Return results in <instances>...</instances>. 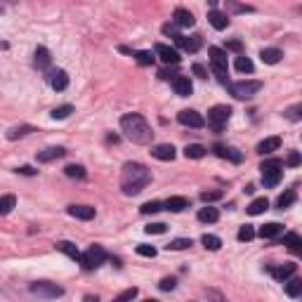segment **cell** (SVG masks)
<instances>
[{
	"instance_id": "1",
	"label": "cell",
	"mask_w": 302,
	"mask_h": 302,
	"mask_svg": "<svg viewBox=\"0 0 302 302\" xmlns=\"http://www.w3.org/2000/svg\"><path fill=\"white\" fill-rule=\"evenodd\" d=\"M151 182V170L142 163H125L121 173V189L125 196H137Z\"/></svg>"
},
{
	"instance_id": "2",
	"label": "cell",
	"mask_w": 302,
	"mask_h": 302,
	"mask_svg": "<svg viewBox=\"0 0 302 302\" xmlns=\"http://www.w3.org/2000/svg\"><path fill=\"white\" fill-rule=\"evenodd\" d=\"M121 130L125 132V137L135 144H151L154 140V130L146 123V118L140 113H125L121 118Z\"/></svg>"
},
{
	"instance_id": "3",
	"label": "cell",
	"mask_w": 302,
	"mask_h": 302,
	"mask_svg": "<svg viewBox=\"0 0 302 302\" xmlns=\"http://www.w3.org/2000/svg\"><path fill=\"white\" fill-rule=\"evenodd\" d=\"M260 170H262V184L265 187H276L281 177H284V160L281 159H267L262 165H260Z\"/></svg>"
},
{
	"instance_id": "4",
	"label": "cell",
	"mask_w": 302,
	"mask_h": 302,
	"mask_svg": "<svg viewBox=\"0 0 302 302\" xmlns=\"http://www.w3.org/2000/svg\"><path fill=\"white\" fill-rule=\"evenodd\" d=\"M208 52H210V64H213V71L220 78V83H229V78H227V71H229L227 52L222 48H210Z\"/></svg>"
},
{
	"instance_id": "5",
	"label": "cell",
	"mask_w": 302,
	"mask_h": 302,
	"mask_svg": "<svg viewBox=\"0 0 302 302\" xmlns=\"http://www.w3.org/2000/svg\"><path fill=\"white\" fill-rule=\"evenodd\" d=\"M229 118H231V107H227V104H217V107H213L208 111V125L213 127L215 132H222Z\"/></svg>"
},
{
	"instance_id": "6",
	"label": "cell",
	"mask_w": 302,
	"mask_h": 302,
	"mask_svg": "<svg viewBox=\"0 0 302 302\" xmlns=\"http://www.w3.org/2000/svg\"><path fill=\"white\" fill-rule=\"evenodd\" d=\"M229 90L236 99H250L262 90V83L260 80H238V83H231Z\"/></svg>"
},
{
	"instance_id": "7",
	"label": "cell",
	"mask_w": 302,
	"mask_h": 302,
	"mask_svg": "<svg viewBox=\"0 0 302 302\" xmlns=\"http://www.w3.org/2000/svg\"><path fill=\"white\" fill-rule=\"evenodd\" d=\"M104 260H107V250L102 248V246H90L83 253V257H80V265H83V269L92 271V269H97L99 265H104Z\"/></svg>"
},
{
	"instance_id": "8",
	"label": "cell",
	"mask_w": 302,
	"mask_h": 302,
	"mask_svg": "<svg viewBox=\"0 0 302 302\" xmlns=\"http://www.w3.org/2000/svg\"><path fill=\"white\" fill-rule=\"evenodd\" d=\"M31 293L38 295V298L52 300V298H62L64 295V288L57 284H50V281H36V284H31Z\"/></svg>"
},
{
	"instance_id": "9",
	"label": "cell",
	"mask_w": 302,
	"mask_h": 302,
	"mask_svg": "<svg viewBox=\"0 0 302 302\" xmlns=\"http://www.w3.org/2000/svg\"><path fill=\"white\" fill-rule=\"evenodd\" d=\"M177 121L182 125H187V127H203L206 125V118L194 109H182L177 113Z\"/></svg>"
},
{
	"instance_id": "10",
	"label": "cell",
	"mask_w": 302,
	"mask_h": 302,
	"mask_svg": "<svg viewBox=\"0 0 302 302\" xmlns=\"http://www.w3.org/2000/svg\"><path fill=\"white\" fill-rule=\"evenodd\" d=\"M295 269H298V265L295 262H286V265H271L269 267V274L276 279V281H288L293 274H295Z\"/></svg>"
},
{
	"instance_id": "11",
	"label": "cell",
	"mask_w": 302,
	"mask_h": 302,
	"mask_svg": "<svg viewBox=\"0 0 302 302\" xmlns=\"http://www.w3.org/2000/svg\"><path fill=\"white\" fill-rule=\"evenodd\" d=\"M156 54H159L160 62H165V64H173V66H175V64H179V59H182L177 50H175V48H170V45H165V43H159V45H156Z\"/></svg>"
},
{
	"instance_id": "12",
	"label": "cell",
	"mask_w": 302,
	"mask_h": 302,
	"mask_svg": "<svg viewBox=\"0 0 302 302\" xmlns=\"http://www.w3.org/2000/svg\"><path fill=\"white\" fill-rule=\"evenodd\" d=\"M215 154H217L220 159L231 160V163H241V160H243V154H241L238 149H234V146H224V144H215Z\"/></svg>"
},
{
	"instance_id": "13",
	"label": "cell",
	"mask_w": 302,
	"mask_h": 302,
	"mask_svg": "<svg viewBox=\"0 0 302 302\" xmlns=\"http://www.w3.org/2000/svg\"><path fill=\"white\" fill-rule=\"evenodd\" d=\"M173 19H175L173 24H175L177 29H179V26H182V29H191V26L196 24L194 15H191L189 10H184V7H177V10H175V15H173Z\"/></svg>"
},
{
	"instance_id": "14",
	"label": "cell",
	"mask_w": 302,
	"mask_h": 302,
	"mask_svg": "<svg viewBox=\"0 0 302 302\" xmlns=\"http://www.w3.org/2000/svg\"><path fill=\"white\" fill-rule=\"evenodd\" d=\"M173 90H175V95H179V97H189L194 92V85H191V80L187 76H175L173 78Z\"/></svg>"
},
{
	"instance_id": "15",
	"label": "cell",
	"mask_w": 302,
	"mask_h": 302,
	"mask_svg": "<svg viewBox=\"0 0 302 302\" xmlns=\"http://www.w3.org/2000/svg\"><path fill=\"white\" fill-rule=\"evenodd\" d=\"M48 80H50V85H52L57 92H62V90L69 88V73L62 71V69H57V71H50Z\"/></svg>"
},
{
	"instance_id": "16",
	"label": "cell",
	"mask_w": 302,
	"mask_h": 302,
	"mask_svg": "<svg viewBox=\"0 0 302 302\" xmlns=\"http://www.w3.org/2000/svg\"><path fill=\"white\" fill-rule=\"evenodd\" d=\"M175 43H177V48L187 50V52H198V50H201V45H203V38H201V36H191V38L179 36Z\"/></svg>"
},
{
	"instance_id": "17",
	"label": "cell",
	"mask_w": 302,
	"mask_h": 302,
	"mask_svg": "<svg viewBox=\"0 0 302 302\" xmlns=\"http://www.w3.org/2000/svg\"><path fill=\"white\" fill-rule=\"evenodd\" d=\"M151 156L159 160H173L175 159V146L173 144H156L151 149Z\"/></svg>"
},
{
	"instance_id": "18",
	"label": "cell",
	"mask_w": 302,
	"mask_h": 302,
	"mask_svg": "<svg viewBox=\"0 0 302 302\" xmlns=\"http://www.w3.org/2000/svg\"><path fill=\"white\" fill-rule=\"evenodd\" d=\"M62 156H66V149H62V146H52V149H45V151H38V163H50V160H57L62 159Z\"/></svg>"
},
{
	"instance_id": "19",
	"label": "cell",
	"mask_w": 302,
	"mask_h": 302,
	"mask_svg": "<svg viewBox=\"0 0 302 302\" xmlns=\"http://www.w3.org/2000/svg\"><path fill=\"white\" fill-rule=\"evenodd\" d=\"M208 21L213 24V29H217V31H222V29L229 26V17L224 12H220V10H210L208 12Z\"/></svg>"
},
{
	"instance_id": "20",
	"label": "cell",
	"mask_w": 302,
	"mask_h": 302,
	"mask_svg": "<svg viewBox=\"0 0 302 302\" xmlns=\"http://www.w3.org/2000/svg\"><path fill=\"white\" fill-rule=\"evenodd\" d=\"M163 208H168V210H173V213H182L184 208H189V198H184V196H170V198L163 203Z\"/></svg>"
},
{
	"instance_id": "21",
	"label": "cell",
	"mask_w": 302,
	"mask_h": 302,
	"mask_svg": "<svg viewBox=\"0 0 302 302\" xmlns=\"http://www.w3.org/2000/svg\"><path fill=\"white\" fill-rule=\"evenodd\" d=\"M257 234H260L262 238H276V236L284 234V224H279V222H267L265 227H260Z\"/></svg>"
},
{
	"instance_id": "22",
	"label": "cell",
	"mask_w": 302,
	"mask_h": 302,
	"mask_svg": "<svg viewBox=\"0 0 302 302\" xmlns=\"http://www.w3.org/2000/svg\"><path fill=\"white\" fill-rule=\"evenodd\" d=\"M69 215L76 220H92L95 217V208L92 206H69Z\"/></svg>"
},
{
	"instance_id": "23",
	"label": "cell",
	"mask_w": 302,
	"mask_h": 302,
	"mask_svg": "<svg viewBox=\"0 0 302 302\" xmlns=\"http://www.w3.org/2000/svg\"><path fill=\"white\" fill-rule=\"evenodd\" d=\"M284 290L288 298H300L302 295V281L298 276H290L288 281H284Z\"/></svg>"
},
{
	"instance_id": "24",
	"label": "cell",
	"mask_w": 302,
	"mask_h": 302,
	"mask_svg": "<svg viewBox=\"0 0 302 302\" xmlns=\"http://www.w3.org/2000/svg\"><path fill=\"white\" fill-rule=\"evenodd\" d=\"M217 220H220V210L213 208V206L198 210V222H203V224H213V222H217Z\"/></svg>"
},
{
	"instance_id": "25",
	"label": "cell",
	"mask_w": 302,
	"mask_h": 302,
	"mask_svg": "<svg viewBox=\"0 0 302 302\" xmlns=\"http://www.w3.org/2000/svg\"><path fill=\"white\" fill-rule=\"evenodd\" d=\"M57 250H62L64 255H69V257L76 260V262H80V257H83V253L76 248L73 243H69V241H59V243H57Z\"/></svg>"
},
{
	"instance_id": "26",
	"label": "cell",
	"mask_w": 302,
	"mask_h": 302,
	"mask_svg": "<svg viewBox=\"0 0 302 302\" xmlns=\"http://www.w3.org/2000/svg\"><path fill=\"white\" fill-rule=\"evenodd\" d=\"M260 57H262L265 64H279L281 57H284V52H281L279 48H265V50L260 52Z\"/></svg>"
},
{
	"instance_id": "27",
	"label": "cell",
	"mask_w": 302,
	"mask_h": 302,
	"mask_svg": "<svg viewBox=\"0 0 302 302\" xmlns=\"http://www.w3.org/2000/svg\"><path fill=\"white\" fill-rule=\"evenodd\" d=\"M206 151H208V149H206L203 144H187V146H184V156H187V159H194V160L203 159Z\"/></svg>"
},
{
	"instance_id": "28",
	"label": "cell",
	"mask_w": 302,
	"mask_h": 302,
	"mask_svg": "<svg viewBox=\"0 0 302 302\" xmlns=\"http://www.w3.org/2000/svg\"><path fill=\"white\" fill-rule=\"evenodd\" d=\"M281 146V140L279 137H267V140H262V142L257 144V151L260 154H271V151H276Z\"/></svg>"
},
{
	"instance_id": "29",
	"label": "cell",
	"mask_w": 302,
	"mask_h": 302,
	"mask_svg": "<svg viewBox=\"0 0 302 302\" xmlns=\"http://www.w3.org/2000/svg\"><path fill=\"white\" fill-rule=\"evenodd\" d=\"M234 66H236V71L238 73H253V69H255V64L250 62L246 54H238L236 62H234Z\"/></svg>"
},
{
	"instance_id": "30",
	"label": "cell",
	"mask_w": 302,
	"mask_h": 302,
	"mask_svg": "<svg viewBox=\"0 0 302 302\" xmlns=\"http://www.w3.org/2000/svg\"><path fill=\"white\" fill-rule=\"evenodd\" d=\"M284 246H288V248L293 250V253H298L302 246V238L300 234H295V231H288V234H284Z\"/></svg>"
},
{
	"instance_id": "31",
	"label": "cell",
	"mask_w": 302,
	"mask_h": 302,
	"mask_svg": "<svg viewBox=\"0 0 302 302\" xmlns=\"http://www.w3.org/2000/svg\"><path fill=\"white\" fill-rule=\"evenodd\" d=\"M50 62H52L50 50H48V48H38V50H36V66H38V69H48V66H50Z\"/></svg>"
},
{
	"instance_id": "32",
	"label": "cell",
	"mask_w": 302,
	"mask_h": 302,
	"mask_svg": "<svg viewBox=\"0 0 302 302\" xmlns=\"http://www.w3.org/2000/svg\"><path fill=\"white\" fill-rule=\"evenodd\" d=\"M267 208H269V201H267L265 196H262V198H255L248 208H246V210H248V215H262Z\"/></svg>"
},
{
	"instance_id": "33",
	"label": "cell",
	"mask_w": 302,
	"mask_h": 302,
	"mask_svg": "<svg viewBox=\"0 0 302 302\" xmlns=\"http://www.w3.org/2000/svg\"><path fill=\"white\" fill-rule=\"evenodd\" d=\"M201 243H203L208 250H220L222 248V238L215 236V234H203V236H201Z\"/></svg>"
},
{
	"instance_id": "34",
	"label": "cell",
	"mask_w": 302,
	"mask_h": 302,
	"mask_svg": "<svg viewBox=\"0 0 302 302\" xmlns=\"http://www.w3.org/2000/svg\"><path fill=\"white\" fill-rule=\"evenodd\" d=\"M295 198H298V194H295V189H288L286 194H281V196H279L276 206H279L281 210H286V208H290V206L295 203Z\"/></svg>"
},
{
	"instance_id": "35",
	"label": "cell",
	"mask_w": 302,
	"mask_h": 302,
	"mask_svg": "<svg viewBox=\"0 0 302 302\" xmlns=\"http://www.w3.org/2000/svg\"><path fill=\"white\" fill-rule=\"evenodd\" d=\"M17 206V198L12 194H7V196H0V215H10L12 213V208Z\"/></svg>"
},
{
	"instance_id": "36",
	"label": "cell",
	"mask_w": 302,
	"mask_h": 302,
	"mask_svg": "<svg viewBox=\"0 0 302 302\" xmlns=\"http://www.w3.org/2000/svg\"><path fill=\"white\" fill-rule=\"evenodd\" d=\"M64 175H66V177H71V179H85V175H88V173H85V168H83V165H66V168H64Z\"/></svg>"
},
{
	"instance_id": "37",
	"label": "cell",
	"mask_w": 302,
	"mask_h": 302,
	"mask_svg": "<svg viewBox=\"0 0 302 302\" xmlns=\"http://www.w3.org/2000/svg\"><path fill=\"white\" fill-rule=\"evenodd\" d=\"M29 132H33L31 125H17V127H10V130H7V140H17V137H24V135H29Z\"/></svg>"
},
{
	"instance_id": "38",
	"label": "cell",
	"mask_w": 302,
	"mask_h": 302,
	"mask_svg": "<svg viewBox=\"0 0 302 302\" xmlns=\"http://www.w3.org/2000/svg\"><path fill=\"white\" fill-rule=\"evenodd\" d=\"M73 113V107L71 104H64V107H57L52 111V118L54 121H64V118H69V116H71Z\"/></svg>"
},
{
	"instance_id": "39",
	"label": "cell",
	"mask_w": 302,
	"mask_h": 302,
	"mask_svg": "<svg viewBox=\"0 0 302 302\" xmlns=\"http://www.w3.org/2000/svg\"><path fill=\"white\" fill-rule=\"evenodd\" d=\"M159 210H163V203H160V201H149V203H144L142 208H140L142 215H154V213H159Z\"/></svg>"
},
{
	"instance_id": "40",
	"label": "cell",
	"mask_w": 302,
	"mask_h": 302,
	"mask_svg": "<svg viewBox=\"0 0 302 302\" xmlns=\"http://www.w3.org/2000/svg\"><path fill=\"white\" fill-rule=\"evenodd\" d=\"M135 59H137V64H142V66H151L156 57L151 52H146V50H140V52H135Z\"/></svg>"
},
{
	"instance_id": "41",
	"label": "cell",
	"mask_w": 302,
	"mask_h": 302,
	"mask_svg": "<svg viewBox=\"0 0 302 302\" xmlns=\"http://www.w3.org/2000/svg\"><path fill=\"white\" fill-rule=\"evenodd\" d=\"M253 238H255V229L250 224H243L238 229V241H253Z\"/></svg>"
},
{
	"instance_id": "42",
	"label": "cell",
	"mask_w": 302,
	"mask_h": 302,
	"mask_svg": "<svg viewBox=\"0 0 302 302\" xmlns=\"http://www.w3.org/2000/svg\"><path fill=\"white\" fill-rule=\"evenodd\" d=\"M189 246H191V238H175V241H170L168 250H184Z\"/></svg>"
},
{
	"instance_id": "43",
	"label": "cell",
	"mask_w": 302,
	"mask_h": 302,
	"mask_svg": "<svg viewBox=\"0 0 302 302\" xmlns=\"http://www.w3.org/2000/svg\"><path fill=\"white\" fill-rule=\"evenodd\" d=\"M135 298H137V288H127V290H123L113 302H132Z\"/></svg>"
},
{
	"instance_id": "44",
	"label": "cell",
	"mask_w": 302,
	"mask_h": 302,
	"mask_svg": "<svg viewBox=\"0 0 302 302\" xmlns=\"http://www.w3.org/2000/svg\"><path fill=\"white\" fill-rule=\"evenodd\" d=\"M137 255H142V257H156V248L146 246V243H140L137 246Z\"/></svg>"
},
{
	"instance_id": "45",
	"label": "cell",
	"mask_w": 302,
	"mask_h": 302,
	"mask_svg": "<svg viewBox=\"0 0 302 302\" xmlns=\"http://www.w3.org/2000/svg\"><path fill=\"white\" fill-rule=\"evenodd\" d=\"M227 50H231V52H243V43H241V40H238V38H234V40H229V43H227Z\"/></svg>"
},
{
	"instance_id": "46",
	"label": "cell",
	"mask_w": 302,
	"mask_h": 302,
	"mask_svg": "<svg viewBox=\"0 0 302 302\" xmlns=\"http://www.w3.org/2000/svg\"><path fill=\"white\" fill-rule=\"evenodd\" d=\"M227 7L234 10V12H253L255 7H250V5H238V2H227Z\"/></svg>"
},
{
	"instance_id": "47",
	"label": "cell",
	"mask_w": 302,
	"mask_h": 302,
	"mask_svg": "<svg viewBox=\"0 0 302 302\" xmlns=\"http://www.w3.org/2000/svg\"><path fill=\"white\" fill-rule=\"evenodd\" d=\"M146 234H165V224L163 222H154L146 227Z\"/></svg>"
},
{
	"instance_id": "48",
	"label": "cell",
	"mask_w": 302,
	"mask_h": 302,
	"mask_svg": "<svg viewBox=\"0 0 302 302\" xmlns=\"http://www.w3.org/2000/svg\"><path fill=\"white\" fill-rule=\"evenodd\" d=\"M163 33H165V36H173L175 40L179 38V31H177V26H175V24H165V26H163Z\"/></svg>"
},
{
	"instance_id": "49",
	"label": "cell",
	"mask_w": 302,
	"mask_h": 302,
	"mask_svg": "<svg viewBox=\"0 0 302 302\" xmlns=\"http://www.w3.org/2000/svg\"><path fill=\"white\" fill-rule=\"evenodd\" d=\"M201 198L206 201V203H210V201H217V198H222V191H203Z\"/></svg>"
},
{
	"instance_id": "50",
	"label": "cell",
	"mask_w": 302,
	"mask_h": 302,
	"mask_svg": "<svg viewBox=\"0 0 302 302\" xmlns=\"http://www.w3.org/2000/svg\"><path fill=\"white\" fill-rule=\"evenodd\" d=\"M175 286H177V281H175V279H168V276H165V279H163V281L159 284V288H160V290H173Z\"/></svg>"
},
{
	"instance_id": "51",
	"label": "cell",
	"mask_w": 302,
	"mask_h": 302,
	"mask_svg": "<svg viewBox=\"0 0 302 302\" xmlns=\"http://www.w3.org/2000/svg\"><path fill=\"white\" fill-rule=\"evenodd\" d=\"M286 163H288V165H293V168H295V165H300V154H298V151H290V154H288V159H286Z\"/></svg>"
},
{
	"instance_id": "52",
	"label": "cell",
	"mask_w": 302,
	"mask_h": 302,
	"mask_svg": "<svg viewBox=\"0 0 302 302\" xmlns=\"http://www.w3.org/2000/svg\"><path fill=\"white\" fill-rule=\"evenodd\" d=\"M194 73L198 78H208V69H206L203 64H194Z\"/></svg>"
},
{
	"instance_id": "53",
	"label": "cell",
	"mask_w": 302,
	"mask_h": 302,
	"mask_svg": "<svg viewBox=\"0 0 302 302\" xmlns=\"http://www.w3.org/2000/svg\"><path fill=\"white\" fill-rule=\"evenodd\" d=\"M300 111H302V107H300V104H295V107L288 111V116H290L293 121H300Z\"/></svg>"
},
{
	"instance_id": "54",
	"label": "cell",
	"mask_w": 302,
	"mask_h": 302,
	"mask_svg": "<svg viewBox=\"0 0 302 302\" xmlns=\"http://www.w3.org/2000/svg\"><path fill=\"white\" fill-rule=\"evenodd\" d=\"M17 173H21V175H36V170H33V168H29V165H24V168H19Z\"/></svg>"
},
{
	"instance_id": "55",
	"label": "cell",
	"mask_w": 302,
	"mask_h": 302,
	"mask_svg": "<svg viewBox=\"0 0 302 302\" xmlns=\"http://www.w3.org/2000/svg\"><path fill=\"white\" fill-rule=\"evenodd\" d=\"M83 302H99V298H97V295H85V300Z\"/></svg>"
},
{
	"instance_id": "56",
	"label": "cell",
	"mask_w": 302,
	"mask_h": 302,
	"mask_svg": "<svg viewBox=\"0 0 302 302\" xmlns=\"http://www.w3.org/2000/svg\"><path fill=\"white\" fill-rule=\"evenodd\" d=\"M144 302H159V300H144Z\"/></svg>"
}]
</instances>
